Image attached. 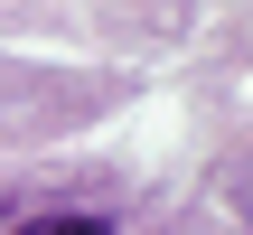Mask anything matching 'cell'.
Listing matches in <instances>:
<instances>
[{
    "label": "cell",
    "mask_w": 253,
    "mask_h": 235,
    "mask_svg": "<svg viewBox=\"0 0 253 235\" xmlns=\"http://www.w3.org/2000/svg\"><path fill=\"white\" fill-rule=\"evenodd\" d=\"M19 235H122V226H103V217H28Z\"/></svg>",
    "instance_id": "1"
}]
</instances>
